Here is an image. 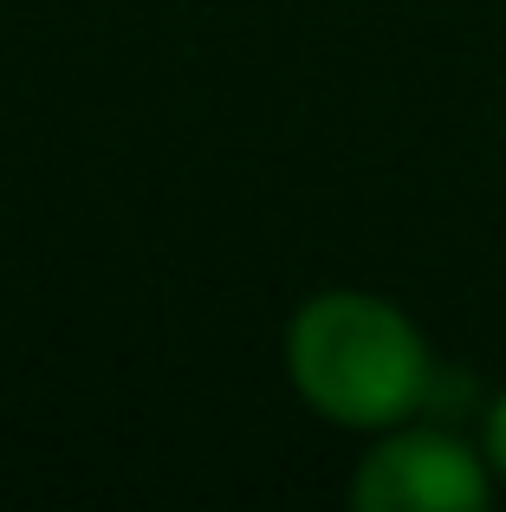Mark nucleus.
<instances>
[{"label": "nucleus", "mask_w": 506, "mask_h": 512, "mask_svg": "<svg viewBox=\"0 0 506 512\" xmlns=\"http://www.w3.org/2000/svg\"><path fill=\"white\" fill-rule=\"evenodd\" d=\"M494 500V467L448 428H383V441L357 461V512H481Z\"/></svg>", "instance_id": "2"}, {"label": "nucleus", "mask_w": 506, "mask_h": 512, "mask_svg": "<svg viewBox=\"0 0 506 512\" xmlns=\"http://www.w3.org/2000/svg\"><path fill=\"white\" fill-rule=\"evenodd\" d=\"M481 454H487V467L506 480V389L494 402H487V422H481Z\"/></svg>", "instance_id": "3"}, {"label": "nucleus", "mask_w": 506, "mask_h": 512, "mask_svg": "<svg viewBox=\"0 0 506 512\" xmlns=\"http://www.w3.org/2000/svg\"><path fill=\"white\" fill-rule=\"evenodd\" d=\"M286 376L331 428L383 435L429 402L435 357L403 305L377 292H318L286 325Z\"/></svg>", "instance_id": "1"}]
</instances>
